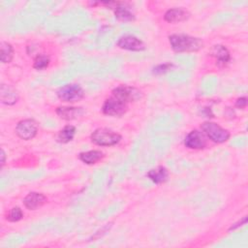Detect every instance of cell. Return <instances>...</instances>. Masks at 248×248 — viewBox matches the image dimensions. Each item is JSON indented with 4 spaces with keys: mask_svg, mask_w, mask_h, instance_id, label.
Instances as JSON below:
<instances>
[{
    "mask_svg": "<svg viewBox=\"0 0 248 248\" xmlns=\"http://www.w3.org/2000/svg\"><path fill=\"white\" fill-rule=\"evenodd\" d=\"M57 97L67 103H75L84 97V91L78 84H67L57 90Z\"/></svg>",
    "mask_w": 248,
    "mask_h": 248,
    "instance_id": "277c9868",
    "label": "cell"
},
{
    "mask_svg": "<svg viewBox=\"0 0 248 248\" xmlns=\"http://www.w3.org/2000/svg\"><path fill=\"white\" fill-rule=\"evenodd\" d=\"M121 140V136L110 130L100 128L91 134V140L99 146H112L117 144Z\"/></svg>",
    "mask_w": 248,
    "mask_h": 248,
    "instance_id": "7a4b0ae2",
    "label": "cell"
},
{
    "mask_svg": "<svg viewBox=\"0 0 248 248\" xmlns=\"http://www.w3.org/2000/svg\"><path fill=\"white\" fill-rule=\"evenodd\" d=\"M49 64V58L45 55V54H39L36 56L35 60H34V65L33 67L37 70H43L45 68H46Z\"/></svg>",
    "mask_w": 248,
    "mask_h": 248,
    "instance_id": "ffe728a7",
    "label": "cell"
},
{
    "mask_svg": "<svg viewBox=\"0 0 248 248\" xmlns=\"http://www.w3.org/2000/svg\"><path fill=\"white\" fill-rule=\"evenodd\" d=\"M202 130L209 140L217 143H223L230 138V132L214 122H204L202 125Z\"/></svg>",
    "mask_w": 248,
    "mask_h": 248,
    "instance_id": "3957f363",
    "label": "cell"
},
{
    "mask_svg": "<svg viewBox=\"0 0 248 248\" xmlns=\"http://www.w3.org/2000/svg\"><path fill=\"white\" fill-rule=\"evenodd\" d=\"M0 100L2 104L12 106L18 100V93L10 85L2 84L0 87Z\"/></svg>",
    "mask_w": 248,
    "mask_h": 248,
    "instance_id": "7c38bea8",
    "label": "cell"
},
{
    "mask_svg": "<svg viewBox=\"0 0 248 248\" xmlns=\"http://www.w3.org/2000/svg\"><path fill=\"white\" fill-rule=\"evenodd\" d=\"M211 56L215 57L217 60V64L219 66H225L231 59L230 52L226 46L222 45L214 46L210 50Z\"/></svg>",
    "mask_w": 248,
    "mask_h": 248,
    "instance_id": "5bb4252c",
    "label": "cell"
},
{
    "mask_svg": "<svg viewBox=\"0 0 248 248\" xmlns=\"http://www.w3.org/2000/svg\"><path fill=\"white\" fill-rule=\"evenodd\" d=\"M111 93H112L111 96L119 99L120 101L126 104L138 101L142 96L140 90H139L136 87L128 86V85H119L115 87Z\"/></svg>",
    "mask_w": 248,
    "mask_h": 248,
    "instance_id": "5b68a950",
    "label": "cell"
},
{
    "mask_svg": "<svg viewBox=\"0 0 248 248\" xmlns=\"http://www.w3.org/2000/svg\"><path fill=\"white\" fill-rule=\"evenodd\" d=\"M78 157L84 164L93 165L99 162L104 157V153L100 150H90L79 153Z\"/></svg>",
    "mask_w": 248,
    "mask_h": 248,
    "instance_id": "e0dca14e",
    "label": "cell"
},
{
    "mask_svg": "<svg viewBox=\"0 0 248 248\" xmlns=\"http://www.w3.org/2000/svg\"><path fill=\"white\" fill-rule=\"evenodd\" d=\"M246 222H247V217H246V216H244V217H243V219H242L241 221H239L237 224L232 225V226L230 228V231H232V230H235L237 227H239V224H240V225H242V224H246Z\"/></svg>",
    "mask_w": 248,
    "mask_h": 248,
    "instance_id": "cb8c5ba5",
    "label": "cell"
},
{
    "mask_svg": "<svg viewBox=\"0 0 248 248\" xmlns=\"http://www.w3.org/2000/svg\"><path fill=\"white\" fill-rule=\"evenodd\" d=\"M5 158H6L5 152H4L3 149H1V167H3L4 164H5Z\"/></svg>",
    "mask_w": 248,
    "mask_h": 248,
    "instance_id": "d4e9b609",
    "label": "cell"
},
{
    "mask_svg": "<svg viewBox=\"0 0 248 248\" xmlns=\"http://www.w3.org/2000/svg\"><path fill=\"white\" fill-rule=\"evenodd\" d=\"M172 67H173V65H172L171 63H164V64L157 65V66L154 67V69H153V74H155V75H162V74H165V73L169 72Z\"/></svg>",
    "mask_w": 248,
    "mask_h": 248,
    "instance_id": "7402d4cb",
    "label": "cell"
},
{
    "mask_svg": "<svg viewBox=\"0 0 248 248\" xmlns=\"http://www.w3.org/2000/svg\"><path fill=\"white\" fill-rule=\"evenodd\" d=\"M184 144L186 145V147L191 148V149H202V148H203L206 144V140H205L204 134L198 131V130L191 131L185 137Z\"/></svg>",
    "mask_w": 248,
    "mask_h": 248,
    "instance_id": "9c48e42d",
    "label": "cell"
},
{
    "mask_svg": "<svg viewBox=\"0 0 248 248\" xmlns=\"http://www.w3.org/2000/svg\"><path fill=\"white\" fill-rule=\"evenodd\" d=\"M1 61L3 63H10L14 57V48L11 44L7 42H1Z\"/></svg>",
    "mask_w": 248,
    "mask_h": 248,
    "instance_id": "d6986e66",
    "label": "cell"
},
{
    "mask_svg": "<svg viewBox=\"0 0 248 248\" xmlns=\"http://www.w3.org/2000/svg\"><path fill=\"white\" fill-rule=\"evenodd\" d=\"M38 132V124L33 119H23L19 121L16 127V135L25 140L33 139Z\"/></svg>",
    "mask_w": 248,
    "mask_h": 248,
    "instance_id": "52a82bcc",
    "label": "cell"
},
{
    "mask_svg": "<svg viewBox=\"0 0 248 248\" xmlns=\"http://www.w3.org/2000/svg\"><path fill=\"white\" fill-rule=\"evenodd\" d=\"M147 176L154 183L160 184V183H164V182H166L168 180L169 171H168V170L165 167L159 166V167H157L155 169L150 170L147 172Z\"/></svg>",
    "mask_w": 248,
    "mask_h": 248,
    "instance_id": "9a60e30c",
    "label": "cell"
},
{
    "mask_svg": "<svg viewBox=\"0 0 248 248\" xmlns=\"http://www.w3.org/2000/svg\"><path fill=\"white\" fill-rule=\"evenodd\" d=\"M117 46L120 48L133 51H140L145 48L143 42L132 35H125L119 38L117 41Z\"/></svg>",
    "mask_w": 248,
    "mask_h": 248,
    "instance_id": "ba28073f",
    "label": "cell"
},
{
    "mask_svg": "<svg viewBox=\"0 0 248 248\" xmlns=\"http://www.w3.org/2000/svg\"><path fill=\"white\" fill-rule=\"evenodd\" d=\"M23 217V212L22 210L18 207V206H16V207H13L8 215H7V220H9L10 222H17L19 221L21 218Z\"/></svg>",
    "mask_w": 248,
    "mask_h": 248,
    "instance_id": "44dd1931",
    "label": "cell"
},
{
    "mask_svg": "<svg viewBox=\"0 0 248 248\" xmlns=\"http://www.w3.org/2000/svg\"><path fill=\"white\" fill-rule=\"evenodd\" d=\"M190 17L189 12L182 8H173L168 10L164 15V19L170 23L182 22Z\"/></svg>",
    "mask_w": 248,
    "mask_h": 248,
    "instance_id": "30bf717a",
    "label": "cell"
},
{
    "mask_svg": "<svg viewBox=\"0 0 248 248\" xmlns=\"http://www.w3.org/2000/svg\"><path fill=\"white\" fill-rule=\"evenodd\" d=\"M115 17L121 21H133L135 19V15L130 10V7L126 5H121L120 3L116 4L114 8Z\"/></svg>",
    "mask_w": 248,
    "mask_h": 248,
    "instance_id": "2e32d148",
    "label": "cell"
},
{
    "mask_svg": "<svg viewBox=\"0 0 248 248\" xmlns=\"http://www.w3.org/2000/svg\"><path fill=\"white\" fill-rule=\"evenodd\" d=\"M169 41L175 52L198 51L203 46L202 39L185 34H172L169 37Z\"/></svg>",
    "mask_w": 248,
    "mask_h": 248,
    "instance_id": "6da1fadb",
    "label": "cell"
},
{
    "mask_svg": "<svg viewBox=\"0 0 248 248\" xmlns=\"http://www.w3.org/2000/svg\"><path fill=\"white\" fill-rule=\"evenodd\" d=\"M127 108L128 104L111 96L105 101L102 107V111L108 116H121L127 111Z\"/></svg>",
    "mask_w": 248,
    "mask_h": 248,
    "instance_id": "8992f818",
    "label": "cell"
},
{
    "mask_svg": "<svg viewBox=\"0 0 248 248\" xmlns=\"http://www.w3.org/2000/svg\"><path fill=\"white\" fill-rule=\"evenodd\" d=\"M46 196L38 192H31L23 199L24 206L30 210H35L41 207L44 203H46Z\"/></svg>",
    "mask_w": 248,
    "mask_h": 248,
    "instance_id": "8fae6325",
    "label": "cell"
},
{
    "mask_svg": "<svg viewBox=\"0 0 248 248\" xmlns=\"http://www.w3.org/2000/svg\"><path fill=\"white\" fill-rule=\"evenodd\" d=\"M57 115L65 120H73L83 114L81 108L75 107H58L56 108Z\"/></svg>",
    "mask_w": 248,
    "mask_h": 248,
    "instance_id": "4fadbf2b",
    "label": "cell"
},
{
    "mask_svg": "<svg viewBox=\"0 0 248 248\" xmlns=\"http://www.w3.org/2000/svg\"><path fill=\"white\" fill-rule=\"evenodd\" d=\"M247 106V98L246 97H240L235 102V107L238 108H244Z\"/></svg>",
    "mask_w": 248,
    "mask_h": 248,
    "instance_id": "603a6c76",
    "label": "cell"
},
{
    "mask_svg": "<svg viewBox=\"0 0 248 248\" xmlns=\"http://www.w3.org/2000/svg\"><path fill=\"white\" fill-rule=\"evenodd\" d=\"M75 134H76V127L73 125H67L58 133L57 140L61 143H67L74 139Z\"/></svg>",
    "mask_w": 248,
    "mask_h": 248,
    "instance_id": "ac0fdd59",
    "label": "cell"
}]
</instances>
